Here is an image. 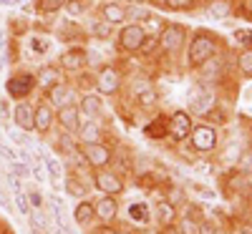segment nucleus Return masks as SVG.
<instances>
[{"label":"nucleus","instance_id":"1","mask_svg":"<svg viewBox=\"0 0 252 234\" xmlns=\"http://www.w3.org/2000/svg\"><path fill=\"white\" fill-rule=\"evenodd\" d=\"M215 53H217V38H215L212 33H207V30H199V33L192 38L189 51H187L189 68H199L202 63H207Z\"/></svg>","mask_w":252,"mask_h":234},{"label":"nucleus","instance_id":"2","mask_svg":"<svg viewBox=\"0 0 252 234\" xmlns=\"http://www.w3.org/2000/svg\"><path fill=\"white\" fill-rule=\"evenodd\" d=\"M35 86H38V76H35V73H31V71H20V73L10 76V78H8V83H5L8 96H10V98H15V101L28 98V96L33 93V88H35Z\"/></svg>","mask_w":252,"mask_h":234},{"label":"nucleus","instance_id":"3","mask_svg":"<svg viewBox=\"0 0 252 234\" xmlns=\"http://www.w3.org/2000/svg\"><path fill=\"white\" fill-rule=\"evenodd\" d=\"M146 40H149V38H146V33H144L141 23L124 26V28H121V33H119V46H121L124 51H129V53H139V51H144Z\"/></svg>","mask_w":252,"mask_h":234},{"label":"nucleus","instance_id":"4","mask_svg":"<svg viewBox=\"0 0 252 234\" xmlns=\"http://www.w3.org/2000/svg\"><path fill=\"white\" fill-rule=\"evenodd\" d=\"M184 43H187V30H184V26L172 23V26H164V28H161V33H159V46H161L166 53L182 51Z\"/></svg>","mask_w":252,"mask_h":234},{"label":"nucleus","instance_id":"5","mask_svg":"<svg viewBox=\"0 0 252 234\" xmlns=\"http://www.w3.org/2000/svg\"><path fill=\"white\" fill-rule=\"evenodd\" d=\"M189 139H192V146L197 151H215L217 141H220V136L212 126H194V129L189 131Z\"/></svg>","mask_w":252,"mask_h":234},{"label":"nucleus","instance_id":"6","mask_svg":"<svg viewBox=\"0 0 252 234\" xmlns=\"http://www.w3.org/2000/svg\"><path fill=\"white\" fill-rule=\"evenodd\" d=\"M83 159H86V164L94 166V169H103V166L111 161V151L101 141L83 144Z\"/></svg>","mask_w":252,"mask_h":234},{"label":"nucleus","instance_id":"7","mask_svg":"<svg viewBox=\"0 0 252 234\" xmlns=\"http://www.w3.org/2000/svg\"><path fill=\"white\" fill-rule=\"evenodd\" d=\"M78 116H81V109L76 103H68V106H61V109H58L56 121L63 126V131H66V134H78V129H81Z\"/></svg>","mask_w":252,"mask_h":234},{"label":"nucleus","instance_id":"8","mask_svg":"<svg viewBox=\"0 0 252 234\" xmlns=\"http://www.w3.org/2000/svg\"><path fill=\"white\" fill-rule=\"evenodd\" d=\"M96 88H98V93H103V96H111V93H116L119 88H121V76H119V71L116 68H103L101 73H98V78H96Z\"/></svg>","mask_w":252,"mask_h":234},{"label":"nucleus","instance_id":"9","mask_svg":"<svg viewBox=\"0 0 252 234\" xmlns=\"http://www.w3.org/2000/svg\"><path fill=\"white\" fill-rule=\"evenodd\" d=\"M53 121H56V114H53V109H51L48 103H38L35 109H33V131L48 134Z\"/></svg>","mask_w":252,"mask_h":234},{"label":"nucleus","instance_id":"10","mask_svg":"<svg viewBox=\"0 0 252 234\" xmlns=\"http://www.w3.org/2000/svg\"><path fill=\"white\" fill-rule=\"evenodd\" d=\"M48 101L61 109V106H68V103H73V101H76V91L71 88V83L58 81L56 86H51V88H48Z\"/></svg>","mask_w":252,"mask_h":234},{"label":"nucleus","instance_id":"11","mask_svg":"<svg viewBox=\"0 0 252 234\" xmlns=\"http://www.w3.org/2000/svg\"><path fill=\"white\" fill-rule=\"evenodd\" d=\"M169 131L177 141H184L189 136V131H192V116L187 111H174L169 118Z\"/></svg>","mask_w":252,"mask_h":234},{"label":"nucleus","instance_id":"12","mask_svg":"<svg viewBox=\"0 0 252 234\" xmlns=\"http://www.w3.org/2000/svg\"><path fill=\"white\" fill-rule=\"evenodd\" d=\"M189 111L194 116H209L215 111V96L209 91H197L192 98H189Z\"/></svg>","mask_w":252,"mask_h":234},{"label":"nucleus","instance_id":"13","mask_svg":"<svg viewBox=\"0 0 252 234\" xmlns=\"http://www.w3.org/2000/svg\"><path fill=\"white\" fill-rule=\"evenodd\" d=\"M96 186L103 191V194H109V197H116L124 191V181L114 174V172H96Z\"/></svg>","mask_w":252,"mask_h":234},{"label":"nucleus","instance_id":"14","mask_svg":"<svg viewBox=\"0 0 252 234\" xmlns=\"http://www.w3.org/2000/svg\"><path fill=\"white\" fill-rule=\"evenodd\" d=\"M94 214H96L101 222H106V224L114 222L116 214H119V202H116L114 197H109V194H106V197H101V199L94 204Z\"/></svg>","mask_w":252,"mask_h":234},{"label":"nucleus","instance_id":"15","mask_svg":"<svg viewBox=\"0 0 252 234\" xmlns=\"http://www.w3.org/2000/svg\"><path fill=\"white\" fill-rule=\"evenodd\" d=\"M13 121H15V126L20 131H31L33 129V106L20 101L15 106V111H13Z\"/></svg>","mask_w":252,"mask_h":234},{"label":"nucleus","instance_id":"16","mask_svg":"<svg viewBox=\"0 0 252 234\" xmlns=\"http://www.w3.org/2000/svg\"><path fill=\"white\" fill-rule=\"evenodd\" d=\"M61 66L66 71H81L83 66H86V51L83 48H71L61 56Z\"/></svg>","mask_w":252,"mask_h":234},{"label":"nucleus","instance_id":"17","mask_svg":"<svg viewBox=\"0 0 252 234\" xmlns=\"http://www.w3.org/2000/svg\"><path fill=\"white\" fill-rule=\"evenodd\" d=\"M101 13H103V20L111 23V26H121L124 20H126V8L119 5V3H106V5L101 8Z\"/></svg>","mask_w":252,"mask_h":234},{"label":"nucleus","instance_id":"18","mask_svg":"<svg viewBox=\"0 0 252 234\" xmlns=\"http://www.w3.org/2000/svg\"><path fill=\"white\" fill-rule=\"evenodd\" d=\"M8 181H10V189H13V197H15V204H18V209L23 211V214H31V206H28V197H26L23 186H20L18 176L13 174V176H8Z\"/></svg>","mask_w":252,"mask_h":234},{"label":"nucleus","instance_id":"19","mask_svg":"<svg viewBox=\"0 0 252 234\" xmlns=\"http://www.w3.org/2000/svg\"><path fill=\"white\" fill-rule=\"evenodd\" d=\"M209 15L217 18V20H227L229 15H232V3L229 0H209Z\"/></svg>","mask_w":252,"mask_h":234},{"label":"nucleus","instance_id":"20","mask_svg":"<svg viewBox=\"0 0 252 234\" xmlns=\"http://www.w3.org/2000/svg\"><path fill=\"white\" fill-rule=\"evenodd\" d=\"M174 219H177L174 204H169V202H159V204H157V222H159L161 227H172Z\"/></svg>","mask_w":252,"mask_h":234},{"label":"nucleus","instance_id":"21","mask_svg":"<svg viewBox=\"0 0 252 234\" xmlns=\"http://www.w3.org/2000/svg\"><path fill=\"white\" fill-rule=\"evenodd\" d=\"M129 219L131 222H139V224L149 222V206H146V202H136V204L129 206Z\"/></svg>","mask_w":252,"mask_h":234},{"label":"nucleus","instance_id":"22","mask_svg":"<svg viewBox=\"0 0 252 234\" xmlns=\"http://www.w3.org/2000/svg\"><path fill=\"white\" fill-rule=\"evenodd\" d=\"M73 217H76V222L78 224H89L96 214H94V204L91 202H81L78 206H76V211H73Z\"/></svg>","mask_w":252,"mask_h":234},{"label":"nucleus","instance_id":"23","mask_svg":"<svg viewBox=\"0 0 252 234\" xmlns=\"http://www.w3.org/2000/svg\"><path fill=\"white\" fill-rule=\"evenodd\" d=\"M81 109L86 111L89 116H98L103 106H101V98H98V96H91V93H89V96L81 98Z\"/></svg>","mask_w":252,"mask_h":234},{"label":"nucleus","instance_id":"24","mask_svg":"<svg viewBox=\"0 0 252 234\" xmlns=\"http://www.w3.org/2000/svg\"><path fill=\"white\" fill-rule=\"evenodd\" d=\"M136 101H139L141 109H154V106H157V93L152 91V86H144V88H139Z\"/></svg>","mask_w":252,"mask_h":234},{"label":"nucleus","instance_id":"25","mask_svg":"<svg viewBox=\"0 0 252 234\" xmlns=\"http://www.w3.org/2000/svg\"><path fill=\"white\" fill-rule=\"evenodd\" d=\"M78 131H81V141H83V144L101 141V131H98V126H96V123H91V121H89L86 126H81Z\"/></svg>","mask_w":252,"mask_h":234},{"label":"nucleus","instance_id":"26","mask_svg":"<svg viewBox=\"0 0 252 234\" xmlns=\"http://www.w3.org/2000/svg\"><path fill=\"white\" fill-rule=\"evenodd\" d=\"M237 66H240L242 76L252 78V48H245V51L237 56Z\"/></svg>","mask_w":252,"mask_h":234},{"label":"nucleus","instance_id":"27","mask_svg":"<svg viewBox=\"0 0 252 234\" xmlns=\"http://www.w3.org/2000/svg\"><path fill=\"white\" fill-rule=\"evenodd\" d=\"M63 5H66V0H38V13L53 15V13H58Z\"/></svg>","mask_w":252,"mask_h":234},{"label":"nucleus","instance_id":"28","mask_svg":"<svg viewBox=\"0 0 252 234\" xmlns=\"http://www.w3.org/2000/svg\"><path fill=\"white\" fill-rule=\"evenodd\" d=\"M159 8H166V10H187L194 5V0H154Z\"/></svg>","mask_w":252,"mask_h":234},{"label":"nucleus","instance_id":"29","mask_svg":"<svg viewBox=\"0 0 252 234\" xmlns=\"http://www.w3.org/2000/svg\"><path fill=\"white\" fill-rule=\"evenodd\" d=\"M51 209H53V217H56L58 227L66 229V227H68V217H66V209H63L61 199H51Z\"/></svg>","mask_w":252,"mask_h":234},{"label":"nucleus","instance_id":"30","mask_svg":"<svg viewBox=\"0 0 252 234\" xmlns=\"http://www.w3.org/2000/svg\"><path fill=\"white\" fill-rule=\"evenodd\" d=\"M58 81H63V78H61V73L56 68H43V73L38 76V83H43V86H48V88L56 86Z\"/></svg>","mask_w":252,"mask_h":234},{"label":"nucleus","instance_id":"31","mask_svg":"<svg viewBox=\"0 0 252 234\" xmlns=\"http://www.w3.org/2000/svg\"><path fill=\"white\" fill-rule=\"evenodd\" d=\"M146 136L164 139V136H166V121H164V118H157V123H149V126H146Z\"/></svg>","mask_w":252,"mask_h":234},{"label":"nucleus","instance_id":"32","mask_svg":"<svg viewBox=\"0 0 252 234\" xmlns=\"http://www.w3.org/2000/svg\"><path fill=\"white\" fill-rule=\"evenodd\" d=\"M98 40H106V38H111V33H114V26L111 23H106V20H98V23L94 26V30H91Z\"/></svg>","mask_w":252,"mask_h":234},{"label":"nucleus","instance_id":"33","mask_svg":"<svg viewBox=\"0 0 252 234\" xmlns=\"http://www.w3.org/2000/svg\"><path fill=\"white\" fill-rule=\"evenodd\" d=\"M43 166H46L51 181H58V179H61V166H58V161H56L53 156H46V154H43Z\"/></svg>","mask_w":252,"mask_h":234},{"label":"nucleus","instance_id":"34","mask_svg":"<svg viewBox=\"0 0 252 234\" xmlns=\"http://www.w3.org/2000/svg\"><path fill=\"white\" fill-rule=\"evenodd\" d=\"M66 13L71 15V18H78V15H83L86 13V3H83V0H66Z\"/></svg>","mask_w":252,"mask_h":234},{"label":"nucleus","instance_id":"35","mask_svg":"<svg viewBox=\"0 0 252 234\" xmlns=\"http://www.w3.org/2000/svg\"><path fill=\"white\" fill-rule=\"evenodd\" d=\"M28 46H31V51H35V53H46V51L51 48V43H48L46 38H31Z\"/></svg>","mask_w":252,"mask_h":234},{"label":"nucleus","instance_id":"36","mask_svg":"<svg viewBox=\"0 0 252 234\" xmlns=\"http://www.w3.org/2000/svg\"><path fill=\"white\" fill-rule=\"evenodd\" d=\"M197 234H217V224L212 219H204V222H199Z\"/></svg>","mask_w":252,"mask_h":234},{"label":"nucleus","instance_id":"37","mask_svg":"<svg viewBox=\"0 0 252 234\" xmlns=\"http://www.w3.org/2000/svg\"><path fill=\"white\" fill-rule=\"evenodd\" d=\"M78 179H68V184H66V191H68V194H76V197H83V194H86V189H83L81 184H76Z\"/></svg>","mask_w":252,"mask_h":234},{"label":"nucleus","instance_id":"38","mask_svg":"<svg viewBox=\"0 0 252 234\" xmlns=\"http://www.w3.org/2000/svg\"><path fill=\"white\" fill-rule=\"evenodd\" d=\"M235 40L242 46H252V30H235Z\"/></svg>","mask_w":252,"mask_h":234},{"label":"nucleus","instance_id":"39","mask_svg":"<svg viewBox=\"0 0 252 234\" xmlns=\"http://www.w3.org/2000/svg\"><path fill=\"white\" fill-rule=\"evenodd\" d=\"M179 234H197V224L192 219H182L179 222Z\"/></svg>","mask_w":252,"mask_h":234},{"label":"nucleus","instance_id":"40","mask_svg":"<svg viewBox=\"0 0 252 234\" xmlns=\"http://www.w3.org/2000/svg\"><path fill=\"white\" fill-rule=\"evenodd\" d=\"M31 204H33L35 209L43 206V202H40V194H38V191H31Z\"/></svg>","mask_w":252,"mask_h":234},{"label":"nucleus","instance_id":"41","mask_svg":"<svg viewBox=\"0 0 252 234\" xmlns=\"http://www.w3.org/2000/svg\"><path fill=\"white\" fill-rule=\"evenodd\" d=\"M5 66H8V53H0V73H3Z\"/></svg>","mask_w":252,"mask_h":234},{"label":"nucleus","instance_id":"42","mask_svg":"<svg viewBox=\"0 0 252 234\" xmlns=\"http://www.w3.org/2000/svg\"><path fill=\"white\" fill-rule=\"evenodd\" d=\"M18 0H0V8H5V5H15Z\"/></svg>","mask_w":252,"mask_h":234},{"label":"nucleus","instance_id":"43","mask_svg":"<svg viewBox=\"0 0 252 234\" xmlns=\"http://www.w3.org/2000/svg\"><path fill=\"white\" fill-rule=\"evenodd\" d=\"M0 53H5V35L0 33Z\"/></svg>","mask_w":252,"mask_h":234},{"label":"nucleus","instance_id":"44","mask_svg":"<svg viewBox=\"0 0 252 234\" xmlns=\"http://www.w3.org/2000/svg\"><path fill=\"white\" fill-rule=\"evenodd\" d=\"M242 3H245V8H247V10L252 13V0H242Z\"/></svg>","mask_w":252,"mask_h":234},{"label":"nucleus","instance_id":"45","mask_svg":"<svg viewBox=\"0 0 252 234\" xmlns=\"http://www.w3.org/2000/svg\"><path fill=\"white\" fill-rule=\"evenodd\" d=\"M31 234H43V232H40V229H35V227H33V229H31Z\"/></svg>","mask_w":252,"mask_h":234},{"label":"nucleus","instance_id":"46","mask_svg":"<svg viewBox=\"0 0 252 234\" xmlns=\"http://www.w3.org/2000/svg\"><path fill=\"white\" fill-rule=\"evenodd\" d=\"M131 3H134V5H139V3H144V0H131Z\"/></svg>","mask_w":252,"mask_h":234},{"label":"nucleus","instance_id":"47","mask_svg":"<svg viewBox=\"0 0 252 234\" xmlns=\"http://www.w3.org/2000/svg\"><path fill=\"white\" fill-rule=\"evenodd\" d=\"M166 234H179V232H174V229H169V232H166Z\"/></svg>","mask_w":252,"mask_h":234}]
</instances>
